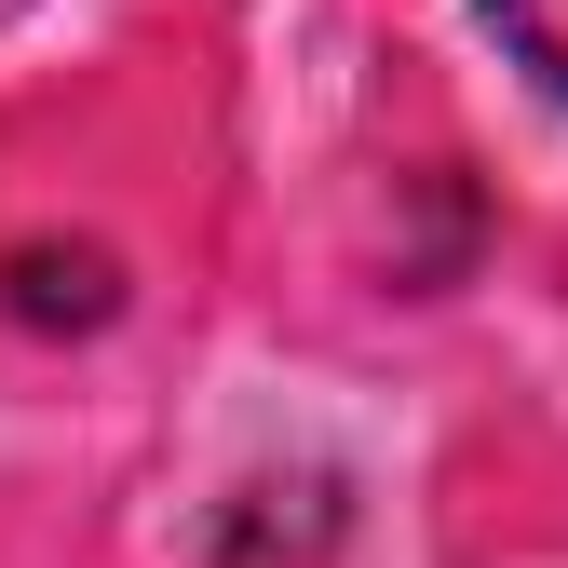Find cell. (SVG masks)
Listing matches in <instances>:
<instances>
[{
  "label": "cell",
  "mask_w": 568,
  "mask_h": 568,
  "mask_svg": "<svg viewBox=\"0 0 568 568\" xmlns=\"http://www.w3.org/2000/svg\"><path fill=\"white\" fill-rule=\"evenodd\" d=\"M14 312H28V325H95V312H109V257H95V244H68V257L28 244V257H14Z\"/></svg>",
  "instance_id": "obj_1"
},
{
  "label": "cell",
  "mask_w": 568,
  "mask_h": 568,
  "mask_svg": "<svg viewBox=\"0 0 568 568\" xmlns=\"http://www.w3.org/2000/svg\"><path fill=\"white\" fill-rule=\"evenodd\" d=\"M487 28H501L541 82H568V0H487Z\"/></svg>",
  "instance_id": "obj_2"
}]
</instances>
